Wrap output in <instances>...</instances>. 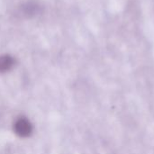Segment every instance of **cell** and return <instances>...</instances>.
Wrapping results in <instances>:
<instances>
[{
    "label": "cell",
    "mask_w": 154,
    "mask_h": 154,
    "mask_svg": "<svg viewBox=\"0 0 154 154\" xmlns=\"http://www.w3.org/2000/svg\"><path fill=\"white\" fill-rule=\"evenodd\" d=\"M32 131L31 123L24 117L16 120L14 124V132L20 137H28Z\"/></svg>",
    "instance_id": "1"
},
{
    "label": "cell",
    "mask_w": 154,
    "mask_h": 154,
    "mask_svg": "<svg viewBox=\"0 0 154 154\" xmlns=\"http://www.w3.org/2000/svg\"><path fill=\"white\" fill-rule=\"evenodd\" d=\"M14 60L10 55H2L0 56V73L6 72L12 69L14 66Z\"/></svg>",
    "instance_id": "3"
},
{
    "label": "cell",
    "mask_w": 154,
    "mask_h": 154,
    "mask_svg": "<svg viewBox=\"0 0 154 154\" xmlns=\"http://www.w3.org/2000/svg\"><path fill=\"white\" fill-rule=\"evenodd\" d=\"M40 11V6L32 2H28L22 6V13L27 17H32L36 15Z\"/></svg>",
    "instance_id": "2"
}]
</instances>
